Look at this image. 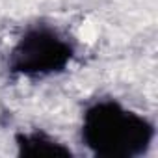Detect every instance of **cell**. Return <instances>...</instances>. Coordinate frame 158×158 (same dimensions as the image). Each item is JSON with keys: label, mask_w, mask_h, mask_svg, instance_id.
<instances>
[{"label": "cell", "mask_w": 158, "mask_h": 158, "mask_svg": "<svg viewBox=\"0 0 158 158\" xmlns=\"http://www.w3.org/2000/svg\"><path fill=\"white\" fill-rule=\"evenodd\" d=\"M154 138V127L143 115L115 101L91 104L82 117V141L102 158L141 156Z\"/></svg>", "instance_id": "cell-1"}, {"label": "cell", "mask_w": 158, "mask_h": 158, "mask_svg": "<svg viewBox=\"0 0 158 158\" xmlns=\"http://www.w3.org/2000/svg\"><path fill=\"white\" fill-rule=\"evenodd\" d=\"M17 151L21 156L32 158H56V156H71V149L60 143L56 138L34 130V132H19L15 136Z\"/></svg>", "instance_id": "cell-3"}, {"label": "cell", "mask_w": 158, "mask_h": 158, "mask_svg": "<svg viewBox=\"0 0 158 158\" xmlns=\"http://www.w3.org/2000/svg\"><path fill=\"white\" fill-rule=\"evenodd\" d=\"M74 56L73 43L56 28L39 24L28 28L8 54V69L13 74L37 78L67 69Z\"/></svg>", "instance_id": "cell-2"}]
</instances>
